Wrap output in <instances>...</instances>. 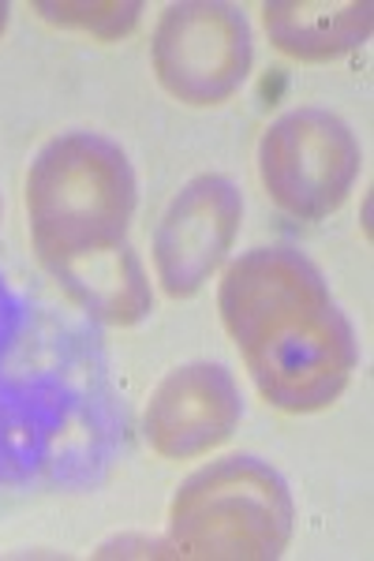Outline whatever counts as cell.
<instances>
[{"instance_id":"obj_1","label":"cell","mask_w":374,"mask_h":561,"mask_svg":"<svg viewBox=\"0 0 374 561\" xmlns=\"http://www.w3.org/2000/svg\"><path fill=\"white\" fill-rule=\"evenodd\" d=\"M116 434L94 330L0 270V486L94 483Z\"/></svg>"},{"instance_id":"obj_2","label":"cell","mask_w":374,"mask_h":561,"mask_svg":"<svg viewBox=\"0 0 374 561\" xmlns=\"http://www.w3.org/2000/svg\"><path fill=\"white\" fill-rule=\"evenodd\" d=\"M139 180L127 153L98 131H64L34 153L26 217L42 266L79 311L105 325H135L154 311V293L127 225Z\"/></svg>"},{"instance_id":"obj_3","label":"cell","mask_w":374,"mask_h":561,"mask_svg":"<svg viewBox=\"0 0 374 561\" xmlns=\"http://www.w3.org/2000/svg\"><path fill=\"white\" fill-rule=\"evenodd\" d=\"M217 307L254 386L273 409H330L360 348L322 270L296 248H254L225 270Z\"/></svg>"},{"instance_id":"obj_4","label":"cell","mask_w":374,"mask_h":561,"mask_svg":"<svg viewBox=\"0 0 374 561\" xmlns=\"http://www.w3.org/2000/svg\"><path fill=\"white\" fill-rule=\"evenodd\" d=\"M180 558L270 561L292 539V494L259 457H225L180 483L169 510Z\"/></svg>"},{"instance_id":"obj_5","label":"cell","mask_w":374,"mask_h":561,"mask_svg":"<svg viewBox=\"0 0 374 561\" xmlns=\"http://www.w3.org/2000/svg\"><path fill=\"white\" fill-rule=\"evenodd\" d=\"M363 150L330 108H288L259 142V176L273 203L292 217L318 221L349 198Z\"/></svg>"},{"instance_id":"obj_6","label":"cell","mask_w":374,"mask_h":561,"mask_svg":"<svg viewBox=\"0 0 374 561\" xmlns=\"http://www.w3.org/2000/svg\"><path fill=\"white\" fill-rule=\"evenodd\" d=\"M150 60L177 102L222 105L251 76V26L240 8L217 0L172 4L154 31Z\"/></svg>"},{"instance_id":"obj_7","label":"cell","mask_w":374,"mask_h":561,"mask_svg":"<svg viewBox=\"0 0 374 561\" xmlns=\"http://www.w3.org/2000/svg\"><path fill=\"white\" fill-rule=\"evenodd\" d=\"M243 195L229 176H195L166 206L154 232V270L172 300L195 296L233 251Z\"/></svg>"},{"instance_id":"obj_8","label":"cell","mask_w":374,"mask_h":561,"mask_svg":"<svg viewBox=\"0 0 374 561\" xmlns=\"http://www.w3.org/2000/svg\"><path fill=\"white\" fill-rule=\"evenodd\" d=\"M243 415L236 378L222 364H184L169 370L146 404V442L169 460H191L233 438Z\"/></svg>"},{"instance_id":"obj_9","label":"cell","mask_w":374,"mask_h":561,"mask_svg":"<svg viewBox=\"0 0 374 561\" xmlns=\"http://www.w3.org/2000/svg\"><path fill=\"white\" fill-rule=\"evenodd\" d=\"M262 26L281 53L296 60H337L360 49L374 31L367 0H273Z\"/></svg>"},{"instance_id":"obj_10","label":"cell","mask_w":374,"mask_h":561,"mask_svg":"<svg viewBox=\"0 0 374 561\" xmlns=\"http://www.w3.org/2000/svg\"><path fill=\"white\" fill-rule=\"evenodd\" d=\"M34 12L42 20L68 26V31L94 34L102 42H121L139 26L143 4L139 0H38Z\"/></svg>"},{"instance_id":"obj_11","label":"cell","mask_w":374,"mask_h":561,"mask_svg":"<svg viewBox=\"0 0 374 561\" xmlns=\"http://www.w3.org/2000/svg\"><path fill=\"white\" fill-rule=\"evenodd\" d=\"M98 558H180L172 539H143V536H121L105 542Z\"/></svg>"},{"instance_id":"obj_12","label":"cell","mask_w":374,"mask_h":561,"mask_svg":"<svg viewBox=\"0 0 374 561\" xmlns=\"http://www.w3.org/2000/svg\"><path fill=\"white\" fill-rule=\"evenodd\" d=\"M8 12H12V8H8L4 0H0V34H4V26H8Z\"/></svg>"}]
</instances>
